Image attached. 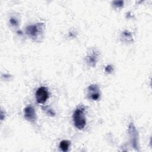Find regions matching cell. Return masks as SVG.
I'll use <instances>...</instances> for the list:
<instances>
[{
	"mask_svg": "<svg viewBox=\"0 0 152 152\" xmlns=\"http://www.w3.org/2000/svg\"><path fill=\"white\" fill-rule=\"evenodd\" d=\"M36 99L39 103L43 104L46 102L49 98V91L46 87L42 86L39 87L35 94Z\"/></svg>",
	"mask_w": 152,
	"mask_h": 152,
	"instance_id": "7a4b0ae2",
	"label": "cell"
},
{
	"mask_svg": "<svg viewBox=\"0 0 152 152\" xmlns=\"http://www.w3.org/2000/svg\"><path fill=\"white\" fill-rule=\"evenodd\" d=\"M42 24L32 25L28 26L26 28V33L27 34L33 37H35L37 36V33L40 32L42 28Z\"/></svg>",
	"mask_w": 152,
	"mask_h": 152,
	"instance_id": "5b68a950",
	"label": "cell"
},
{
	"mask_svg": "<svg viewBox=\"0 0 152 152\" xmlns=\"http://www.w3.org/2000/svg\"><path fill=\"white\" fill-rule=\"evenodd\" d=\"M11 24H17V21L15 20V19H14V18H11Z\"/></svg>",
	"mask_w": 152,
	"mask_h": 152,
	"instance_id": "ba28073f",
	"label": "cell"
},
{
	"mask_svg": "<svg viewBox=\"0 0 152 152\" xmlns=\"http://www.w3.org/2000/svg\"><path fill=\"white\" fill-rule=\"evenodd\" d=\"M96 61V56H94V55L90 56V57H88V62L90 63V64L91 65H94Z\"/></svg>",
	"mask_w": 152,
	"mask_h": 152,
	"instance_id": "52a82bcc",
	"label": "cell"
},
{
	"mask_svg": "<svg viewBox=\"0 0 152 152\" xmlns=\"http://www.w3.org/2000/svg\"><path fill=\"white\" fill-rule=\"evenodd\" d=\"M24 117L25 118L31 122H33L36 119V115L34 107L30 105L24 109Z\"/></svg>",
	"mask_w": 152,
	"mask_h": 152,
	"instance_id": "277c9868",
	"label": "cell"
},
{
	"mask_svg": "<svg viewBox=\"0 0 152 152\" xmlns=\"http://www.w3.org/2000/svg\"><path fill=\"white\" fill-rule=\"evenodd\" d=\"M70 145V142L67 140H63L60 142L59 147L61 150L63 151H68L69 147Z\"/></svg>",
	"mask_w": 152,
	"mask_h": 152,
	"instance_id": "8992f818",
	"label": "cell"
},
{
	"mask_svg": "<svg viewBox=\"0 0 152 152\" xmlns=\"http://www.w3.org/2000/svg\"><path fill=\"white\" fill-rule=\"evenodd\" d=\"M87 96L90 99L93 100H97L100 97V90L98 86L96 84H92L88 87Z\"/></svg>",
	"mask_w": 152,
	"mask_h": 152,
	"instance_id": "3957f363",
	"label": "cell"
},
{
	"mask_svg": "<svg viewBox=\"0 0 152 152\" xmlns=\"http://www.w3.org/2000/svg\"><path fill=\"white\" fill-rule=\"evenodd\" d=\"M84 111V107L83 106H80L74 111L73 114V121L74 125L75 127L79 129H83L86 124Z\"/></svg>",
	"mask_w": 152,
	"mask_h": 152,
	"instance_id": "6da1fadb",
	"label": "cell"
}]
</instances>
